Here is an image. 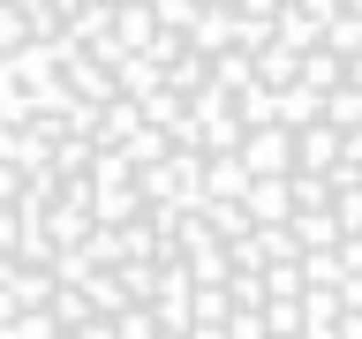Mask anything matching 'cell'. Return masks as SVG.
<instances>
[{"label": "cell", "instance_id": "1", "mask_svg": "<svg viewBox=\"0 0 362 339\" xmlns=\"http://www.w3.org/2000/svg\"><path fill=\"white\" fill-rule=\"evenodd\" d=\"M0 339H362V0H0Z\"/></svg>", "mask_w": 362, "mask_h": 339}]
</instances>
